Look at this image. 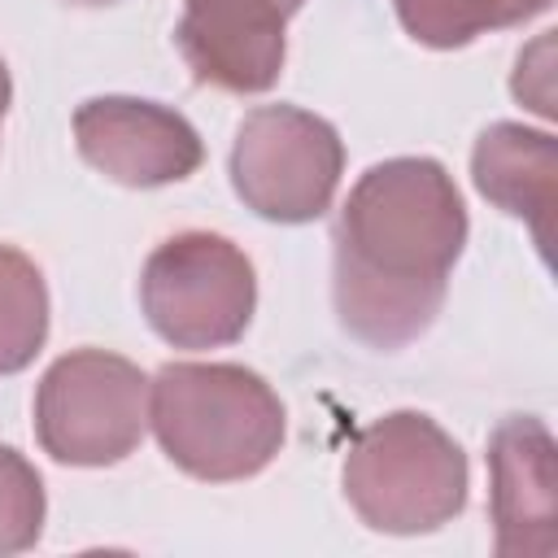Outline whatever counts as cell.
<instances>
[{
  "mask_svg": "<svg viewBox=\"0 0 558 558\" xmlns=\"http://www.w3.org/2000/svg\"><path fill=\"white\" fill-rule=\"evenodd\" d=\"M65 4H78V9H100V4H113V0H65Z\"/></svg>",
  "mask_w": 558,
  "mask_h": 558,
  "instance_id": "15",
  "label": "cell"
},
{
  "mask_svg": "<svg viewBox=\"0 0 558 558\" xmlns=\"http://www.w3.org/2000/svg\"><path fill=\"white\" fill-rule=\"evenodd\" d=\"M9 70H4V61H0V122H4V109H9Z\"/></svg>",
  "mask_w": 558,
  "mask_h": 558,
  "instance_id": "14",
  "label": "cell"
},
{
  "mask_svg": "<svg viewBox=\"0 0 558 558\" xmlns=\"http://www.w3.org/2000/svg\"><path fill=\"white\" fill-rule=\"evenodd\" d=\"M44 527L39 471L9 445H0V554L31 549Z\"/></svg>",
  "mask_w": 558,
  "mask_h": 558,
  "instance_id": "13",
  "label": "cell"
},
{
  "mask_svg": "<svg viewBox=\"0 0 558 558\" xmlns=\"http://www.w3.org/2000/svg\"><path fill=\"white\" fill-rule=\"evenodd\" d=\"M493 527L501 558L558 554V471L554 436L541 418L514 414L488 440Z\"/></svg>",
  "mask_w": 558,
  "mask_h": 558,
  "instance_id": "9",
  "label": "cell"
},
{
  "mask_svg": "<svg viewBox=\"0 0 558 558\" xmlns=\"http://www.w3.org/2000/svg\"><path fill=\"white\" fill-rule=\"evenodd\" d=\"M48 336V292L39 266L0 244V375L31 366Z\"/></svg>",
  "mask_w": 558,
  "mask_h": 558,
  "instance_id": "11",
  "label": "cell"
},
{
  "mask_svg": "<svg viewBox=\"0 0 558 558\" xmlns=\"http://www.w3.org/2000/svg\"><path fill=\"white\" fill-rule=\"evenodd\" d=\"M140 301L153 331L174 349H218L244 336L257 305V279L231 240L183 231L144 262Z\"/></svg>",
  "mask_w": 558,
  "mask_h": 558,
  "instance_id": "5",
  "label": "cell"
},
{
  "mask_svg": "<svg viewBox=\"0 0 558 558\" xmlns=\"http://www.w3.org/2000/svg\"><path fill=\"white\" fill-rule=\"evenodd\" d=\"M475 187L506 214L532 222L541 253L554 240L558 214V148L545 131H527L519 122H497L480 135L471 153Z\"/></svg>",
  "mask_w": 558,
  "mask_h": 558,
  "instance_id": "10",
  "label": "cell"
},
{
  "mask_svg": "<svg viewBox=\"0 0 558 558\" xmlns=\"http://www.w3.org/2000/svg\"><path fill=\"white\" fill-rule=\"evenodd\" d=\"M283 22L275 0H187L174 39L196 83L248 96L283 70Z\"/></svg>",
  "mask_w": 558,
  "mask_h": 558,
  "instance_id": "8",
  "label": "cell"
},
{
  "mask_svg": "<svg viewBox=\"0 0 558 558\" xmlns=\"http://www.w3.org/2000/svg\"><path fill=\"white\" fill-rule=\"evenodd\" d=\"M74 140L87 166L126 187L179 183L205 157L201 135L183 113L135 96H100L78 105Z\"/></svg>",
  "mask_w": 558,
  "mask_h": 558,
  "instance_id": "7",
  "label": "cell"
},
{
  "mask_svg": "<svg viewBox=\"0 0 558 558\" xmlns=\"http://www.w3.org/2000/svg\"><path fill=\"white\" fill-rule=\"evenodd\" d=\"M344 497L375 532H432L466 501V458L427 414L397 410L353 440Z\"/></svg>",
  "mask_w": 558,
  "mask_h": 558,
  "instance_id": "3",
  "label": "cell"
},
{
  "mask_svg": "<svg viewBox=\"0 0 558 558\" xmlns=\"http://www.w3.org/2000/svg\"><path fill=\"white\" fill-rule=\"evenodd\" d=\"M466 244V205L432 157L371 166L336 222V314L371 349L418 340Z\"/></svg>",
  "mask_w": 558,
  "mask_h": 558,
  "instance_id": "1",
  "label": "cell"
},
{
  "mask_svg": "<svg viewBox=\"0 0 558 558\" xmlns=\"http://www.w3.org/2000/svg\"><path fill=\"white\" fill-rule=\"evenodd\" d=\"M340 166L344 148L331 122L292 105L253 109L231 148V183L240 201L270 222L318 218L336 196Z\"/></svg>",
  "mask_w": 558,
  "mask_h": 558,
  "instance_id": "6",
  "label": "cell"
},
{
  "mask_svg": "<svg viewBox=\"0 0 558 558\" xmlns=\"http://www.w3.org/2000/svg\"><path fill=\"white\" fill-rule=\"evenodd\" d=\"M401 26L427 48H462L484 31L514 26L549 9V0H392Z\"/></svg>",
  "mask_w": 558,
  "mask_h": 558,
  "instance_id": "12",
  "label": "cell"
},
{
  "mask_svg": "<svg viewBox=\"0 0 558 558\" xmlns=\"http://www.w3.org/2000/svg\"><path fill=\"white\" fill-rule=\"evenodd\" d=\"M148 423L174 466L196 480L257 475L283 445V405L257 371L170 362L148 379Z\"/></svg>",
  "mask_w": 558,
  "mask_h": 558,
  "instance_id": "2",
  "label": "cell"
},
{
  "mask_svg": "<svg viewBox=\"0 0 558 558\" xmlns=\"http://www.w3.org/2000/svg\"><path fill=\"white\" fill-rule=\"evenodd\" d=\"M148 427V379L135 362L78 349L48 366L35 392V432L44 453L70 466L122 462Z\"/></svg>",
  "mask_w": 558,
  "mask_h": 558,
  "instance_id": "4",
  "label": "cell"
},
{
  "mask_svg": "<svg viewBox=\"0 0 558 558\" xmlns=\"http://www.w3.org/2000/svg\"><path fill=\"white\" fill-rule=\"evenodd\" d=\"M275 4H279V9H283V13H288V17H292V13H296V9H301V4H305V0H275Z\"/></svg>",
  "mask_w": 558,
  "mask_h": 558,
  "instance_id": "16",
  "label": "cell"
}]
</instances>
